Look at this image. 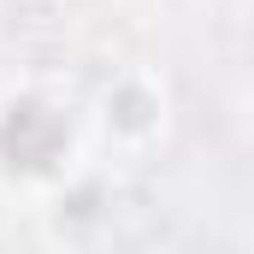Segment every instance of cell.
<instances>
[{"label":"cell","instance_id":"obj_1","mask_svg":"<svg viewBox=\"0 0 254 254\" xmlns=\"http://www.w3.org/2000/svg\"><path fill=\"white\" fill-rule=\"evenodd\" d=\"M77 154V130L60 101L18 89L0 101V178L12 184H54Z\"/></svg>","mask_w":254,"mask_h":254},{"label":"cell","instance_id":"obj_2","mask_svg":"<svg viewBox=\"0 0 254 254\" xmlns=\"http://www.w3.org/2000/svg\"><path fill=\"white\" fill-rule=\"evenodd\" d=\"M101 125L107 136H119V142H148L154 130L166 125V95L148 83V77H119L107 95H101Z\"/></svg>","mask_w":254,"mask_h":254}]
</instances>
